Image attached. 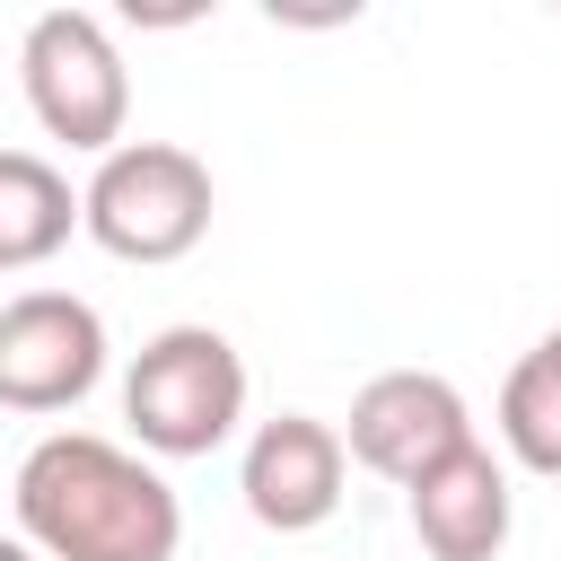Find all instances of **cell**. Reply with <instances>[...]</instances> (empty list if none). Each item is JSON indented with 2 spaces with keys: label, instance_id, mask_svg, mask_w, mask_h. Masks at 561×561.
<instances>
[{
  "label": "cell",
  "instance_id": "3",
  "mask_svg": "<svg viewBox=\"0 0 561 561\" xmlns=\"http://www.w3.org/2000/svg\"><path fill=\"white\" fill-rule=\"evenodd\" d=\"M123 421L149 456H210L245 421V359L219 324H167L123 368Z\"/></svg>",
  "mask_w": 561,
  "mask_h": 561
},
{
  "label": "cell",
  "instance_id": "7",
  "mask_svg": "<svg viewBox=\"0 0 561 561\" xmlns=\"http://www.w3.org/2000/svg\"><path fill=\"white\" fill-rule=\"evenodd\" d=\"M342 473H351L342 430L316 421V412H280V421H263V430L245 438L237 491H245L254 526H272V535H316V526L342 508Z\"/></svg>",
  "mask_w": 561,
  "mask_h": 561
},
{
  "label": "cell",
  "instance_id": "9",
  "mask_svg": "<svg viewBox=\"0 0 561 561\" xmlns=\"http://www.w3.org/2000/svg\"><path fill=\"white\" fill-rule=\"evenodd\" d=\"M79 228V193L53 158L35 149H0V272H35L70 245Z\"/></svg>",
  "mask_w": 561,
  "mask_h": 561
},
{
  "label": "cell",
  "instance_id": "12",
  "mask_svg": "<svg viewBox=\"0 0 561 561\" xmlns=\"http://www.w3.org/2000/svg\"><path fill=\"white\" fill-rule=\"evenodd\" d=\"M535 359H543V368H552V377H561V324H552V333H543V342H535Z\"/></svg>",
  "mask_w": 561,
  "mask_h": 561
},
{
  "label": "cell",
  "instance_id": "8",
  "mask_svg": "<svg viewBox=\"0 0 561 561\" xmlns=\"http://www.w3.org/2000/svg\"><path fill=\"white\" fill-rule=\"evenodd\" d=\"M403 508H412V535H421L430 561H500V543H508V526H517L508 465H500L482 438L456 447L447 465H430V473L403 491Z\"/></svg>",
  "mask_w": 561,
  "mask_h": 561
},
{
  "label": "cell",
  "instance_id": "2",
  "mask_svg": "<svg viewBox=\"0 0 561 561\" xmlns=\"http://www.w3.org/2000/svg\"><path fill=\"white\" fill-rule=\"evenodd\" d=\"M210 167L175 140H123L96 158L88 193H79V228L114 254V263H184L210 237Z\"/></svg>",
  "mask_w": 561,
  "mask_h": 561
},
{
  "label": "cell",
  "instance_id": "5",
  "mask_svg": "<svg viewBox=\"0 0 561 561\" xmlns=\"http://www.w3.org/2000/svg\"><path fill=\"white\" fill-rule=\"evenodd\" d=\"M105 377V316L70 289H18L0 307V403L9 412H70Z\"/></svg>",
  "mask_w": 561,
  "mask_h": 561
},
{
  "label": "cell",
  "instance_id": "4",
  "mask_svg": "<svg viewBox=\"0 0 561 561\" xmlns=\"http://www.w3.org/2000/svg\"><path fill=\"white\" fill-rule=\"evenodd\" d=\"M18 88L35 105V123L88 158L123 149V123H131V79H123V53L105 35V18L88 9H44L18 44Z\"/></svg>",
  "mask_w": 561,
  "mask_h": 561
},
{
  "label": "cell",
  "instance_id": "1",
  "mask_svg": "<svg viewBox=\"0 0 561 561\" xmlns=\"http://www.w3.org/2000/svg\"><path fill=\"white\" fill-rule=\"evenodd\" d=\"M18 535L44 561H175L184 508L158 465L96 430H53L18 465Z\"/></svg>",
  "mask_w": 561,
  "mask_h": 561
},
{
  "label": "cell",
  "instance_id": "10",
  "mask_svg": "<svg viewBox=\"0 0 561 561\" xmlns=\"http://www.w3.org/2000/svg\"><path fill=\"white\" fill-rule=\"evenodd\" d=\"M500 447L526 465V473H552L561 482V377L526 351L500 386Z\"/></svg>",
  "mask_w": 561,
  "mask_h": 561
},
{
  "label": "cell",
  "instance_id": "6",
  "mask_svg": "<svg viewBox=\"0 0 561 561\" xmlns=\"http://www.w3.org/2000/svg\"><path fill=\"white\" fill-rule=\"evenodd\" d=\"M456 447H473V412L447 377L430 368H386L351 394V430H342V456L386 473V482H421L430 465H447Z\"/></svg>",
  "mask_w": 561,
  "mask_h": 561
},
{
  "label": "cell",
  "instance_id": "11",
  "mask_svg": "<svg viewBox=\"0 0 561 561\" xmlns=\"http://www.w3.org/2000/svg\"><path fill=\"white\" fill-rule=\"evenodd\" d=\"M0 561H44V552H35L26 535H0Z\"/></svg>",
  "mask_w": 561,
  "mask_h": 561
}]
</instances>
